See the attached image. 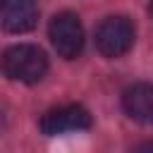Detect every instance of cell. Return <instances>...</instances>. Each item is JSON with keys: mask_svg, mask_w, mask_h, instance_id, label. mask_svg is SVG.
Listing matches in <instances>:
<instances>
[{"mask_svg": "<svg viewBox=\"0 0 153 153\" xmlns=\"http://www.w3.org/2000/svg\"><path fill=\"white\" fill-rule=\"evenodd\" d=\"M0 69L7 79L19 84H36L48 72V57L38 45L17 43L0 55Z\"/></svg>", "mask_w": 153, "mask_h": 153, "instance_id": "obj_1", "label": "cell"}, {"mask_svg": "<svg viewBox=\"0 0 153 153\" xmlns=\"http://www.w3.org/2000/svg\"><path fill=\"white\" fill-rule=\"evenodd\" d=\"M134 36H136L134 24L127 17H122V14L105 17L96 29V48L103 57L115 60V57H122L131 50Z\"/></svg>", "mask_w": 153, "mask_h": 153, "instance_id": "obj_2", "label": "cell"}, {"mask_svg": "<svg viewBox=\"0 0 153 153\" xmlns=\"http://www.w3.org/2000/svg\"><path fill=\"white\" fill-rule=\"evenodd\" d=\"M50 43L55 53L65 60H74L84 50V26L74 12H60L50 19L48 26Z\"/></svg>", "mask_w": 153, "mask_h": 153, "instance_id": "obj_3", "label": "cell"}, {"mask_svg": "<svg viewBox=\"0 0 153 153\" xmlns=\"http://www.w3.org/2000/svg\"><path fill=\"white\" fill-rule=\"evenodd\" d=\"M41 131L45 136H60V134H69V131H84L91 127V112L84 105H62V108H53L48 110L41 122H38Z\"/></svg>", "mask_w": 153, "mask_h": 153, "instance_id": "obj_4", "label": "cell"}, {"mask_svg": "<svg viewBox=\"0 0 153 153\" xmlns=\"http://www.w3.org/2000/svg\"><path fill=\"white\" fill-rule=\"evenodd\" d=\"M38 22L36 0H0V26L7 33H26Z\"/></svg>", "mask_w": 153, "mask_h": 153, "instance_id": "obj_5", "label": "cell"}, {"mask_svg": "<svg viewBox=\"0 0 153 153\" xmlns=\"http://www.w3.org/2000/svg\"><path fill=\"white\" fill-rule=\"evenodd\" d=\"M122 110L141 124H153V84L139 81L124 88L122 93Z\"/></svg>", "mask_w": 153, "mask_h": 153, "instance_id": "obj_6", "label": "cell"}, {"mask_svg": "<svg viewBox=\"0 0 153 153\" xmlns=\"http://www.w3.org/2000/svg\"><path fill=\"white\" fill-rule=\"evenodd\" d=\"M136 148H153V141H146V143H139Z\"/></svg>", "mask_w": 153, "mask_h": 153, "instance_id": "obj_7", "label": "cell"}, {"mask_svg": "<svg viewBox=\"0 0 153 153\" xmlns=\"http://www.w3.org/2000/svg\"><path fill=\"white\" fill-rule=\"evenodd\" d=\"M148 12H151V17H153V0H148Z\"/></svg>", "mask_w": 153, "mask_h": 153, "instance_id": "obj_8", "label": "cell"}]
</instances>
